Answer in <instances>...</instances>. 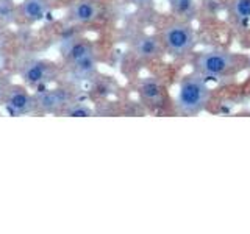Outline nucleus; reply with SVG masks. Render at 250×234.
<instances>
[{"mask_svg": "<svg viewBox=\"0 0 250 234\" xmlns=\"http://www.w3.org/2000/svg\"><path fill=\"white\" fill-rule=\"evenodd\" d=\"M97 16L99 8L92 0H77L69 10V19L75 23H91Z\"/></svg>", "mask_w": 250, "mask_h": 234, "instance_id": "1a4fd4ad", "label": "nucleus"}, {"mask_svg": "<svg viewBox=\"0 0 250 234\" xmlns=\"http://www.w3.org/2000/svg\"><path fill=\"white\" fill-rule=\"evenodd\" d=\"M70 66H72V72H74V75L77 78H80V80H86V78H89L91 75H94V72H96V69H97L96 55H94V52L84 55V57L70 62Z\"/></svg>", "mask_w": 250, "mask_h": 234, "instance_id": "9b49d317", "label": "nucleus"}, {"mask_svg": "<svg viewBox=\"0 0 250 234\" xmlns=\"http://www.w3.org/2000/svg\"><path fill=\"white\" fill-rule=\"evenodd\" d=\"M197 42L194 28L186 22H174L163 30V49L172 57H185L191 53Z\"/></svg>", "mask_w": 250, "mask_h": 234, "instance_id": "7ed1b4c3", "label": "nucleus"}, {"mask_svg": "<svg viewBox=\"0 0 250 234\" xmlns=\"http://www.w3.org/2000/svg\"><path fill=\"white\" fill-rule=\"evenodd\" d=\"M229 14L236 22H250V0H233Z\"/></svg>", "mask_w": 250, "mask_h": 234, "instance_id": "f8f14e48", "label": "nucleus"}, {"mask_svg": "<svg viewBox=\"0 0 250 234\" xmlns=\"http://www.w3.org/2000/svg\"><path fill=\"white\" fill-rule=\"evenodd\" d=\"M211 97V89L207 78L197 72L186 75L178 86L177 108L185 116H195L207 108Z\"/></svg>", "mask_w": 250, "mask_h": 234, "instance_id": "f03ea898", "label": "nucleus"}, {"mask_svg": "<svg viewBox=\"0 0 250 234\" xmlns=\"http://www.w3.org/2000/svg\"><path fill=\"white\" fill-rule=\"evenodd\" d=\"M36 108L44 113H55L60 109H64L70 103V96L64 89H49L38 94Z\"/></svg>", "mask_w": 250, "mask_h": 234, "instance_id": "39448f33", "label": "nucleus"}, {"mask_svg": "<svg viewBox=\"0 0 250 234\" xmlns=\"http://www.w3.org/2000/svg\"><path fill=\"white\" fill-rule=\"evenodd\" d=\"M249 66L246 55L227 50H207L199 53L194 59V72L207 80H219L239 74Z\"/></svg>", "mask_w": 250, "mask_h": 234, "instance_id": "f257e3e1", "label": "nucleus"}, {"mask_svg": "<svg viewBox=\"0 0 250 234\" xmlns=\"http://www.w3.org/2000/svg\"><path fill=\"white\" fill-rule=\"evenodd\" d=\"M136 57L141 59H155L163 53V44L158 38L152 35H143L136 38L135 44H133Z\"/></svg>", "mask_w": 250, "mask_h": 234, "instance_id": "0eeeda50", "label": "nucleus"}, {"mask_svg": "<svg viewBox=\"0 0 250 234\" xmlns=\"http://www.w3.org/2000/svg\"><path fill=\"white\" fill-rule=\"evenodd\" d=\"M139 96L147 105L158 106L163 103L164 98V88L160 80L155 77H147L139 83Z\"/></svg>", "mask_w": 250, "mask_h": 234, "instance_id": "6e6552de", "label": "nucleus"}, {"mask_svg": "<svg viewBox=\"0 0 250 234\" xmlns=\"http://www.w3.org/2000/svg\"><path fill=\"white\" fill-rule=\"evenodd\" d=\"M64 114L67 117H91L92 116V109L86 105L80 103H69L64 108Z\"/></svg>", "mask_w": 250, "mask_h": 234, "instance_id": "4468645a", "label": "nucleus"}, {"mask_svg": "<svg viewBox=\"0 0 250 234\" xmlns=\"http://www.w3.org/2000/svg\"><path fill=\"white\" fill-rule=\"evenodd\" d=\"M50 11L49 0H23L21 3V14L28 22L42 20Z\"/></svg>", "mask_w": 250, "mask_h": 234, "instance_id": "9d476101", "label": "nucleus"}, {"mask_svg": "<svg viewBox=\"0 0 250 234\" xmlns=\"http://www.w3.org/2000/svg\"><path fill=\"white\" fill-rule=\"evenodd\" d=\"M5 97V86L2 83V80H0V100H2Z\"/></svg>", "mask_w": 250, "mask_h": 234, "instance_id": "f3484780", "label": "nucleus"}, {"mask_svg": "<svg viewBox=\"0 0 250 234\" xmlns=\"http://www.w3.org/2000/svg\"><path fill=\"white\" fill-rule=\"evenodd\" d=\"M172 10L177 11L178 14H188L194 8V0H167Z\"/></svg>", "mask_w": 250, "mask_h": 234, "instance_id": "2eb2a0df", "label": "nucleus"}, {"mask_svg": "<svg viewBox=\"0 0 250 234\" xmlns=\"http://www.w3.org/2000/svg\"><path fill=\"white\" fill-rule=\"evenodd\" d=\"M52 66L44 61H30L22 69V78L28 86L45 84L52 78Z\"/></svg>", "mask_w": 250, "mask_h": 234, "instance_id": "423d86ee", "label": "nucleus"}, {"mask_svg": "<svg viewBox=\"0 0 250 234\" xmlns=\"http://www.w3.org/2000/svg\"><path fill=\"white\" fill-rule=\"evenodd\" d=\"M127 2L133 6H138V8H147L153 3V0H127Z\"/></svg>", "mask_w": 250, "mask_h": 234, "instance_id": "dca6fc26", "label": "nucleus"}, {"mask_svg": "<svg viewBox=\"0 0 250 234\" xmlns=\"http://www.w3.org/2000/svg\"><path fill=\"white\" fill-rule=\"evenodd\" d=\"M92 47L91 44H88L86 41H74L72 44H70L67 47V50H66V58L69 62H72L78 58H82L84 57V55H88V53H92Z\"/></svg>", "mask_w": 250, "mask_h": 234, "instance_id": "ddd939ff", "label": "nucleus"}, {"mask_svg": "<svg viewBox=\"0 0 250 234\" xmlns=\"http://www.w3.org/2000/svg\"><path fill=\"white\" fill-rule=\"evenodd\" d=\"M5 108L14 116L28 114L36 108V100L25 89L14 88L5 92Z\"/></svg>", "mask_w": 250, "mask_h": 234, "instance_id": "20e7f679", "label": "nucleus"}]
</instances>
